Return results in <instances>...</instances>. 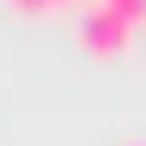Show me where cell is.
Wrapping results in <instances>:
<instances>
[{"instance_id":"1","label":"cell","mask_w":146,"mask_h":146,"mask_svg":"<svg viewBox=\"0 0 146 146\" xmlns=\"http://www.w3.org/2000/svg\"><path fill=\"white\" fill-rule=\"evenodd\" d=\"M128 36H134V31H128L104 0H85V12H79V49L85 55H104V61H110V55L128 49Z\"/></svg>"},{"instance_id":"2","label":"cell","mask_w":146,"mask_h":146,"mask_svg":"<svg viewBox=\"0 0 146 146\" xmlns=\"http://www.w3.org/2000/svg\"><path fill=\"white\" fill-rule=\"evenodd\" d=\"M104 6L116 12V18H122L128 31H140V25H146V0H104Z\"/></svg>"},{"instance_id":"3","label":"cell","mask_w":146,"mask_h":146,"mask_svg":"<svg viewBox=\"0 0 146 146\" xmlns=\"http://www.w3.org/2000/svg\"><path fill=\"white\" fill-rule=\"evenodd\" d=\"M12 6H25V12H49V6H73V0H12Z\"/></svg>"},{"instance_id":"4","label":"cell","mask_w":146,"mask_h":146,"mask_svg":"<svg viewBox=\"0 0 146 146\" xmlns=\"http://www.w3.org/2000/svg\"><path fill=\"white\" fill-rule=\"evenodd\" d=\"M122 146H146V140H122Z\"/></svg>"}]
</instances>
